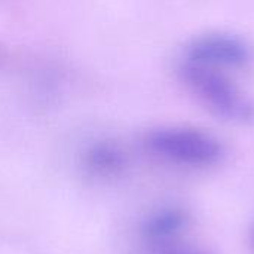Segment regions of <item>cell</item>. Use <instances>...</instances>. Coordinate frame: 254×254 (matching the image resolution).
I'll return each mask as SVG.
<instances>
[{
	"label": "cell",
	"instance_id": "cell-1",
	"mask_svg": "<svg viewBox=\"0 0 254 254\" xmlns=\"http://www.w3.org/2000/svg\"><path fill=\"white\" fill-rule=\"evenodd\" d=\"M180 74L186 86L213 115L231 124L253 125L254 103L223 70L185 60Z\"/></svg>",
	"mask_w": 254,
	"mask_h": 254
},
{
	"label": "cell",
	"instance_id": "cell-2",
	"mask_svg": "<svg viewBox=\"0 0 254 254\" xmlns=\"http://www.w3.org/2000/svg\"><path fill=\"white\" fill-rule=\"evenodd\" d=\"M146 144L152 153L170 162L188 167H208L220 161L223 147L213 135L185 127L152 131Z\"/></svg>",
	"mask_w": 254,
	"mask_h": 254
},
{
	"label": "cell",
	"instance_id": "cell-3",
	"mask_svg": "<svg viewBox=\"0 0 254 254\" xmlns=\"http://www.w3.org/2000/svg\"><path fill=\"white\" fill-rule=\"evenodd\" d=\"M253 58L252 48L243 39L225 34L210 33L195 37L186 48L185 60L217 70L243 68Z\"/></svg>",
	"mask_w": 254,
	"mask_h": 254
},
{
	"label": "cell",
	"instance_id": "cell-4",
	"mask_svg": "<svg viewBox=\"0 0 254 254\" xmlns=\"http://www.w3.org/2000/svg\"><path fill=\"white\" fill-rule=\"evenodd\" d=\"M125 161L122 149L110 141L95 143L85 153V167L97 177H112L119 174L125 167Z\"/></svg>",
	"mask_w": 254,
	"mask_h": 254
},
{
	"label": "cell",
	"instance_id": "cell-5",
	"mask_svg": "<svg viewBox=\"0 0 254 254\" xmlns=\"http://www.w3.org/2000/svg\"><path fill=\"white\" fill-rule=\"evenodd\" d=\"M186 214L182 210H165L155 214L144 226V237L152 244H164L179 235L186 226Z\"/></svg>",
	"mask_w": 254,
	"mask_h": 254
},
{
	"label": "cell",
	"instance_id": "cell-6",
	"mask_svg": "<svg viewBox=\"0 0 254 254\" xmlns=\"http://www.w3.org/2000/svg\"><path fill=\"white\" fill-rule=\"evenodd\" d=\"M168 254H202V253H198V252H171V253Z\"/></svg>",
	"mask_w": 254,
	"mask_h": 254
}]
</instances>
